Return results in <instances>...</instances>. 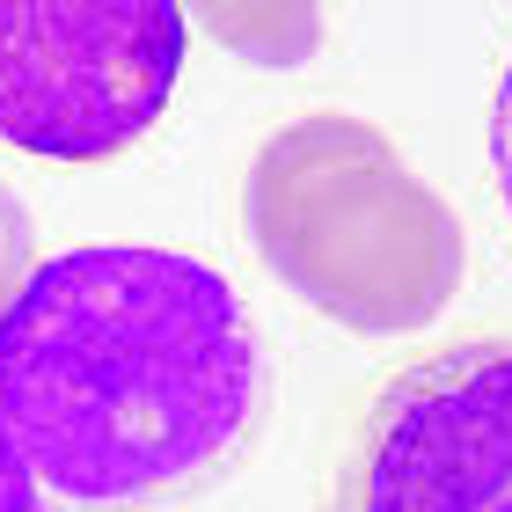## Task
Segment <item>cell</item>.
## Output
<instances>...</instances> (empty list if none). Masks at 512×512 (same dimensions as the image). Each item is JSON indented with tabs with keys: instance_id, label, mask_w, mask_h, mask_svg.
Instances as JSON below:
<instances>
[{
	"instance_id": "cell-1",
	"label": "cell",
	"mask_w": 512,
	"mask_h": 512,
	"mask_svg": "<svg viewBox=\"0 0 512 512\" xmlns=\"http://www.w3.org/2000/svg\"><path fill=\"white\" fill-rule=\"evenodd\" d=\"M264 344L213 264L176 249H66L0 308V417L44 491L161 505L242 454Z\"/></svg>"
},
{
	"instance_id": "cell-2",
	"label": "cell",
	"mask_w": 512,
	"mask_h": 512,
	"mask_svg": "<svg viewBox=\"0 0 512 512\" xmlns=\"http://www.w3.org/2000/svg\"><path fill=\"white\" fill-rule=\"evenodd\" d=\"M249 242L278 286L359 337H410L461 286V220L359 118H300L249 161Z\"/></svg>"
},
{
	"instance_id": "cell-3",
	"label": "cell",
	"mask_w": 512,
	"mask_h": 512,
	"mask_svg": "<svg viewBox=\"0 0 512 512\" xmlns=\"http://www.w3.org/2000/svg\"><path fill=\"white\" fill-rule=\"evenodd\" d=\"M169 0H0V139L37 161H110L183 81Z\"/></svg>"
},
{
	"instance_id": "cell-4",
	"label": "cell",
	"mask_w": 512,
	"mask_h": 512,
	"mask_svg": "<svg viewBox=\"0 0 512 512\" xmlns=\"http://www.w3.org/2000/svg\"><path fill=\"white\" fill-rule=\"evenodd\" d=\"M330 512H512V337H461L388 374Z\"/></svg>"
},
{
	"instance_id": "cell-5",
	"label": "cell",
	"mask_w": 512,
	"mask_h": 512,
	"mask_svg": "<svg viewBox=\"0 0 512 512\" xmlns=\"http://www.w3.org/2000/svg\"><path fill=\"white\" fill-rule=\"evenodd\" d=\"M198 22L256 66H300L322 44V8H198Z\"/></svg>"
},
{
	"instance_id": "cell-6",
	"label": "cell",
	"mask_w": 512,
	"mask_h": 512,
	"mask_svg": "<svg viewBox=\"0 0 512 512\" xmlns=\"http://www.w3.org/2000/svg\"><path fill=\"white\" fill-rule=\"evenodd\" d=\"M0 512H59L52 498H44V476L22 461L15 447V432H8V417H0Z\"/></svg>"
},
{
	"instance_id": "cell-7",
	"label": "cell",
	"mask_w": 512,
	"mask_h": 512,
	"mask_svg": "<svg viewBox=\"0 0 512 512\" xmlns=\"http://www.w3.org/2000/svg\"><path fill=\"white\" fill-rule=\"evenodd\" d=\"M37 264H30V213L0 191V308L22 293V278H30Z\"/></svg>"
},
{
	"instance_id": "cell-8",
	"label": "cell",
	"mask_w": 512,
	"mask_h": 512,
	"mask_svg": "<svg viewBox=\"0 0 512 512\" xmlns=\"http://www.w3.org/2000/svg\"><path fill=\"white\" fill-rule=\"evenodd\" d=\"M491 169H498V198L512 213V59H505V81H498V103H491Z\"/></svg>"
}]
</instances>
